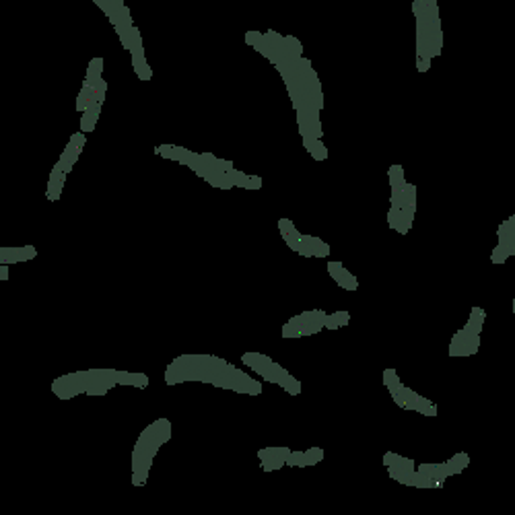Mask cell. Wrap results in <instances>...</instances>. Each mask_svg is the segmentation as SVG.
Listing matches in <instances>:
<instances>
[{"mask_svg": "<svg viewBox=\"0 0 515 515\" xmlns=\"http://www.w3.org/2000/svg\"><path fill=\"white\" fill-rule=\"evenodd\" d=\"M301 336H303V320L301 316H295L282 326V338H301Z\"/></svg>", "mask_w": 515, "mask_h": 515, "instance_id": "9c48e42d", "label": "cell"}, {"mask_svg": "<svg viewBox=\"0 0 515 515\" xmlns=\"http://www.w3.org/2000/svg\"><path fill=\"white\" fill-rule=\"evenodd\" d=\"M328 272H330V276L338 282V287H342L344 291H356L358 289V280L344 268V264L338 260H330L328 262Z\"/></svg>", "mask_w": 515, "mask_h": 515, "instance_id": "3957f363", "label": "cell"}, {"mask_svg": "<svg viewBox=\"0 0 515 515\" xmlns=\"http://www.w3.org/2000/svg\"><path fill=\"white\" fill-rule=\"evenodd\" d=\"M260 188H262V177L260 175H249L247 190H260Z\"/></svg>", "mask_w": 515, "mask_h": 515, "instance_id": "ac0fdd59", "label": "cell"}, {"mask_svg": "<svg viewBox=\"0 0 515 515\" xmlns=\"http://www.w3.org/2000/svg\"><path fill=\"white\" fill-rule=\"evenodd\" d=\"M383 383H385V388H388V392H390V394H396V392H398V388L402 385L394 369H385V371H383Z\"/></svg>", "mask_w": 515, "mask_h": 515, "instance_id": "9a60e30c", "label": "cell"}, {"mask_svg": "<svg viewBox=\"0 0 515 515\" xmlns=\"http://www.w3.org/2000/svg\"><path fill=\"white\" fill-rule=\"evenodd\" d=\"M291 455L289 447H264L258 451V457L262 461V470L264 472H272V470H280L287 464V457Z\"/></svg>", "mask_w": 515, "mask_h": 515, "instance_id": "7a4b0ae2", "label": "cell"}, {"mask_svg": "<svg viewBox=\"0 0 515 515\" xmlns=\"http://www.w3.org/2000/svg\"><path fill=\"white\" fill-rule=\"evenodd\" d=\"M309 154H312L316 161H326V159H328V148L324 146L322 138H316V142H314L312 150H309Z\"/></svg>", "mask_w": 515, "mask_h": 515, "instance_id": "2e32d148", "label": "cell"}, {"mask_svg": "<svg viewBox=\"0 0 515 515\" xmlns=\"http://www.w3.org/2000/svg\"><path fill=\"white\" fill-rule=\"evenodd\" d=\"M278 231H280V233L295 235V237H299V239H301V235H303V233H299V231H297V227H295V223H293L291 219H280V221H278Z\"/></svg>", "mask_w": 515, "mask_h": 515, "instance_id": "e0dca14e", "label": "cell"}, {"mask_svg": "<svg viewBox=\"0 0 515 515\" xmlns=\"http://www.w3.org/2000/svg\"><path fill=\"white\" fill-rule=\"evenodd\" d=\"M66 171H60V169H52V173H49V179H47V200L49 202H56V200H60V196H62V188H64V182H66Z\"/></svg>", "mask_w": 515, "mask_h": 515, "instance_id": "5b68a950", "label": "cell"}, {"mask_svg": "<svg viewBox=\"0 0 515 515\" xmlns=\"http://www.w3.org/2000/svg\"><path fill=\"white\" fill-rule=\"evenodd\" d=\"M350 320V314L340 309V312H334V314H328L326 318V328L328 330H338V328H344Z\"/></svg>", "mask_w": 515, "mask_h": 515, "instance_id": "7c38bea8", "label": "cell"}, {"mask_svg": "<svg viewBox=\"0 0 515 515\" xmlns=\"http://www.w3.org/2000/svg\"><path fill=\"white\" fill-rule=\"evenodd\" d=\"M37 255V249L33 245L23 247H3L0 249V264H17V262H29Z\"/></svg>", "mask_w": 515, "mask_h": 515, "instance_id": "277c9868", "label": "cell"}, {"mask_svg": "<svg viewBox=\"0 0 515 515\" xmlns=\"http://www.w3.org/2000/svg\"><path fill=\"white\" fill-rule=\"evenodd\" d=\"M101 106L103 103H95V106L87 108L81 116V130L83 132H93L95 130V124L99 120V114H101Z\"/></svg>", "mask_w": 515, "mask_h": 515, "instance_id": "ba28073f", "label": "cell"}, {"mask_svg": "<svg viewBox=\"0 0 515 515\" xmlns=\"http://www.w3.org/2000/svg\"><path fill=\"white\" fill-rule=\"evenodd\" d=\"M171 437V423L167 419H157L148 425L140 435L132 451V484L142 486L148 478V470L152 466V457L157 455L163 443Z\"/></svg>", "mask_w": 515, "mask_h": 515, "instance_id": "6da1fadb", "label": "cell"}, {"mask_svg": "<svg viewBox=\"0 0 515 515\" xmlns=\"http://www.w3.org/2000/svg\"><path fill=\"white\" fill-rule=\"evenodd\" d=\"M287 464L289 466H314L318 464V459L309 453V451H291V455L287 457Z\"/></svg>", "mask_w": 515, "mask_h": 515, "instance_id": "30bf717a", "label": "cell"}, {"mask_svg": "<svg viewBox=\"0 0 515 515\" xmlns=\"http://www.w3.org/2000/svg\"><path fill=\"white\" fill-rule=\"evenodd\" d=\"M118 385H132V388H140L144 390L148 385V377L144 373H128V371H118L116 375Z\"/></svg>", "mask_w": 515, "mask_h": 515, "instance_id": "52a82bcc", "label": "cell"}, {"mask_svg": "<svg viewBox=\"0 0 515 515\" xmlns=\"http://www.w3.org/2000/svg\"><path fill=\"white\" fill-rule=\"evenodd\" d=\"M276 371H278V385L285 392H289L291 396H299L301 394V381H297L285 367H280L278 363H276Z\"/></svg>", "mask_w": 515, "mask_h": 515, "instance_id": "8992f818", "label": "cell"}, {"mask_svg": "<svg viewBox=\"0 0 515 515\" xmlns=\"http://www.w3.org/2000/svg\"><path fill=\"white\" fill-rule=\"evenodd\" d=\"M132 66H134V72H136V76H138L140 81H150L152 70L148 68V64H146L144 56H140V54H132Z\"/></svg>", "mask_w": 515, "mask_h": 515, "instance_id": "4fadbf2b", "label": "cell"}, {"mask_svg": "<svg viewBox=\"0 0 515 515\" xmlns=\"http://www.w3.org/2000/svg\"><path fill=\"white\" fill-rule=\"evenodd\" d=\"M0 278H3V280L9 278V268H7V264H0Z\"/></svg>", "mask_w": 515, "mask_h": 515, "instance_id": "d6986e66", "label": "cell"}, {"mask_svg": "<svg viewBox=\"0 0 515 515\" xmlns=\"http://www.w3.org/2000/svg\"><path fill=\"white\" fill-rule=\"evenodd\" d=\"M303 241H307L314 249V258H328L330 255V245L326 241H322L320 237H314V235H301Z\"/></svg>", "mask_w": 515, "mask_h": 515, "instance_id": "8fae6325", "label": "cell"}, {"mask_svg": "<svg viewBox=\"0 0 515 515\" xmlns=\"http://www.w3.org/2000/svg\"><path fill=\"white\" fill-rule=\"evenodd\" d=\"M388 175H390V186H392V190H402V188L406 186L404 169H402L400 165H392L390 171H388Z\"/></svg>", "mask_w": 515, "mask_h": 515, "instance_id": "5bb4252c", "label": "cell"}]
</instances>
